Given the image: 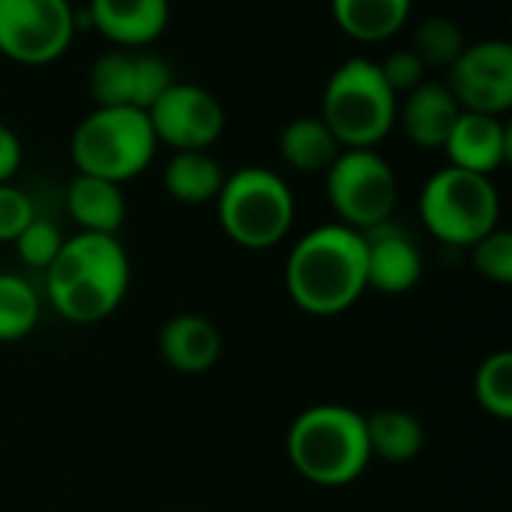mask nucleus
<instances>
[{
  "mask_svg": "<svg viewBox=\"0 0 512 512\" xmlns=\"http://www.w3.org/2000/svg\"><path fill=\"white\" fill-rule=\"evenodd\" d=\"M363 234L336 222L306 231L285 261V291L306 315L348 312L366 294Z\"/></svg>",
  "mask_w": 512,
  "mask_h": 512,
  "instance_id": "obj_2",
  "label": "nucleus"
},
{
  "mask_svg": "<svg viewBox=\"0 0 512 512\" xmlns=\"http://www.w3.org/2000/svg\"><path fill=\"white\" fill-rule=\"evenodd\" d=\"M447 87L462 111L501 117L512 108V45L504 39H483L465 45L450 66Z\"/></svg>",
  "mask_w": 512,
  "mask_h": 512,
  "instance_id": "obj_11",
  "label": "nucleus"
},
{
  "mask_svg": "<svg viewBox=\"0 0 512 512\" xmlns=\"http://www.w3.org/2000/svg\"><path fill=\"white\" fill-rule=\"evenodd\" d=\"M216 213L231 243L261 252L288 237L297 204L291 186L276 171L249 165L225 177Z\"/></svg>",
  "mask_w": 512,
  "mask_h": 512,
  "instance_id": "obj_6",
  "label": "nucleus"
},
{
  "mask_svg": "<svg viewBox=\"0 0 512 512\" xmlns=\"http://www.w3.org/2000/svg\"><path fill=\"white\" fill-rule=\"evenodd\" d=\"M159 351L168 369L177 375H204L222 357V333L210 318L183 312L165 321L159 333Z\"/></svg>",
  "mask_w": 512,
  "mask_h": 512,
  "instance_id": "obj_14",
  "label": "nucleus"
},
{
  "mask_svg": "<svg viewBox=\"0 0 512 512\" xmlns=\"http://www.w3.org/2000/svg\"><path fill=\"white\" fill-rule=\"evenodd\" d=\"M165 192L180 204H207L216 201L225 171L207 150H177L162 174Z\"/></svg>",
  "mask_w": 512,
  "mask_h": 512,
  "instance_id": "obj_20",
  "label": "nucleus"
},
{
  "mask_svg": "<svg viewBox=\"0 0 512 512\" xmlns=\"http://www.w3.org/2000/svg\"><path fill=\"white\" fill-rule=\"evenodd\" d=\"M459 114H462V105L456 102L447 84L423 81L405 96V105L396 114V120H402V129L414 147L444 150Z\"/></svg>",
  "mask_w": 512,
  "mask_h": 512,
  "instance_id": "obj_15",
  "label": "nucleus"
},
{
  "mask_svg": "<svg viewBox=\"0 0 512 512\" xmlns=\"http://www.w3.org/2000/svg\"><path fill=\"white\" fill-rule=\"evenodd\" d=\"M285 453L303 480L321 489H345L372 465L366 417L345 405H312L294 417Z\"/></svg>",
  "mask_w": 512,
  "mask_h": 512,
  "instance_id": "obj_3",
  "label": "nucleus"
},
{
  "mask_svg": "<svg viewBox=\"0 0 512 512\" xmlns=\"http://www.w3.org/2000/svg\"><path fill=\"white\" fill-rule=\"evenodd\" d=\"M474 396H477V405L507 423L512 420V354L510 351H495L489 354L477 375H474Z\"/></svg>",
  "mask_w": 512,
  "mask_h": 512,
  "instance_id": "obj_23",
  "label": "nucleus"
},
{
  "mask_svg": "<svg viewBox=\"0 0 512 512\" xmlns=\"http://www.w3.org/2000/svg\"><path fill=\"white\" fill-rule=\"evenodd\" d=\"M129 255L114 234L78 231L66 237L45 270V294L69 324H99L111 318L129 291Z\"/></svg>",
  "mask_w": 512,
  "mask_h": 512,
  "instance_id": "obj_1",
  "label": "nucleus"
},
{
  "mask_svg": "<svg viewBox=\"0 0 512 512\" xmlns=\"http://www.w3.org/2000/svg\"><path fill=\"white\" fill-rule=\"evenodd\" d=\"M156 135L147 111L132 105L90 111L69 138V156L78 174L111 183L135 180L156 156Z\"/></svg>",
  "mask_w": 512,
  "mask_h": 512,
  "instance_id": "obj_5",
  "label": "nucleus"
},
{
  "mask_svg": "<svg viewBox=\"0 0 512 512\" xmlns=\"http://www.w3.org/2000/svg\"><path fill=\"white\" fill-rule=\"evenodd\" d=\"M366 438L372 459H384L390 465H408L423 453L426 432L423 423L402 408H381L366 417Z\"/></svg>",
  "mask_w": 512,
  "mask_h": 512,
  "instance_id": "obj_19",
  "label": "nucleus"
},
{
  "mask_svg": "<svg viewBox=\"0 0 512 512\" xmlns=\"http://www.w3.org/2000/svg\"><path fill=\"white\" fill-rule=\"evenodd\" d=\"M21 168V141L18 135L0 123V183H9Z\"/></svg>",
  "mask_w": 512,
  "mask_h": 512,
  "instance_id": "obj_31",
  "label": "nucleus"
},
{
  "mask_svg": "<svg viewBox=\"0 0 512 512\" xmlns=\"http://www.w3.org/2000/svg\"><path fill=\"white\" fill-rule=\"evenodd\" d=\"M414 51L423 60V66H453L456 57L465 51V36L456 27V21L444 15L426 18L414 33Z\"/></svg>",
  "mask_w": 512,
  "mask_h": 512,
  "instance_id": "obj_25",
  "label": "nucleus"
},
{
  "mask_svg": "<svg viewBox=\"0 0 512 512\" xmlns=\"http://www.w3.org/2000/svg\"><path fill=\"white\" fill-rule=\"evenodd\" d=\"M135 66V93H132V108L147 111L171 84V66L159 54H132Z\"/></svg>",
  "mask_w": 512,
  "mask_h": 512,
  "instance_id": "obj_28",
  "label": "nucleus"
},
{
  "mask_svg": "<svg viewBox=\"0 0 512 512\" xmlns=\"http://www.w3.org/2000/svg\"><path fill=\"white\" fill-rule=\"evenodd\" d=\"M90 93H93L99 108L132 105V93H135L132 54L108 51V54L96 57V63L90 69Z\"/></svg>",
  "mask_w": 512,
  "mask_h": 512,
  "instance_id": "obj_24",
  "label": "nucleus"
},
{
  "mask_svg": "<svg viewBox=\"0 0 512 512\" xmlns=\"http://www.w3.org/2000/svg\"><path fill=\"white\" fill-rule=\"evenodd\" d=\"M39 324V294L24 276L0 273V342H21Z\"/></svg>",
  "mask_w": 512,
  "mask_h": 512,
  "instance_id": "obj_22",
  "label": "nucleus"
},
{
  "mask_svg": "<svg viewBox=\"0 0 512 512\" xmlns=\"http://www.w3.org/2000/svg\"><path fill=\"white\" fill-rule=\"evenodd\" d=\"M63 234H60V228L54 225V222H48V219H30V225L15 237V252H18V258H21V264L24 267H30V270H48V264L57 258V252H60V246H63Z\"/></svg>",
  "mask_w": 512,
  "mask_h": 512,
  "instance_id": "obj_27",
  "label": "nucleus"
},
{
  "mask_svg": "<svg viewBox=\"0 0 512 512\" xmlns=\"http://www.w3.org/2000/svg\"><path fill=\"white\" fill-rule=\"evenodd\" d=\"M33 201L12 183H0V243H15V237L33 219Z\"/></svg>",
  "mask_w": 512,
  "mask_h": 512,
  "instance_id": "obj_29",
  "label": "nucleus"
},
{
  "mask_svg": "<svg viewBox=\"0 0 512 512\" xmlns=\"http://www.w3.org/2000/svg\"><path fill=\"white\" fill-rule=\"evenodd\" d=\"M327 174V198L342 225L369 231L393 219L399 180L378 150H342Z\"/></svg>",
  "mask_w": 512,
  "mask_h": 512,
  "instance_id": "obj_8",
  "label": "nucleus"
},
{
  "mask_svg": "<svg viewBox=\"0 0 512 512\" xmlns=\"http://www.w3.org/2000/svg\"><path fill=\"white\" fill-rule=\"evenodd\" d=\"M399 96L384 81L381 66L366 57L345 60L321 96V120L342 150H375L396 126Z\"/></svg>",
  "mask_w": 512,
  "mask_h": 512,
  "instance_id": "obj_4",
  "label": "nucleus"
},
{
  "mask_svg": "<svg viewBox=\"0 0 512 512\" xmlns=\"http://www.w3.org/2000/svg\"><path fill=\"white\" fill-rule=\"evenodd\" d=\"M156 141L174 150H210L225 132L222 102L198 84H171L150 108Z\"/></svg>",
  "mask_w": 512,
  "mask_h": 512,
  "instance_id": "obj_10",
  "label": "nucleus"
},
{
  "mask_svg": "<svg viewBox=\"0 0 512 512\" xmlns=\"http://www.w3.org/2000/svg\"><path fill=\"white\" fill-rule=\"evenodd\" d=\"M414 0H330L333 21L357 42H384L399 33Z\"/></svg>",
  "mask_w": 512,
  "mask_h": 512,
  "instance_id": "obj_18",
  "label": "nucleus"
},
{
  "mask_svg": "<svg viewBox=\"0 0 512 512\" xmlns=\"http://www.w3.org/2000/svg\"><path fill=\"white\" fill-rule=\"evenodd\" d=\"M69 0H0V54L21 66H45L75 36Z\"/></svg>",
  "mask_w": 512,
  "mask_h": 512,
  "instance_id": "obj_9",
  "label": "nucleus"
},
{
  "mask_svg": "<svg viewBox=\"0 0 512 512\" xmlns=\"http://www.w3.org/2000/svg\"><path fill=\"white\" fill-rule=\"evenodd\" d=\"M381 66V75L384 81L393 87V93H411L417 84H423V75H426V66L423 60L417 57L414 48H402V51H393Z\"/></svg>",
  "mask_w": 512,
  "mask_h": 512,
  "instance_id": "obj_30",
  "label": "nucleus"
},
{
  "mask_svg": "<svg viewBox=\"0 0 512 512\" xmlns=\"http://www.w3.org/2000/svg\"><path fill=\"white\" fill-rule=\"evenodd\" d=\"M279 150L294 171L324 174L342 153V144L336 141V135L327 129L321 117H297L285 126L279 138Z\"/></svg>",
  "mask_w": 512,
  "mask_h": 512,
  "instance_id": "obj_21",
  "label": "nucleus"
},
{
  "mask_svg": "<svg viewBox=\"0 0 512 512\" xmlns=\"http://www.w3.org/2000/svg\"><path fill=\"white\" fill-rule=\"evenodd\" d=\"M366 243V285L378 294H408L423 276V255L414 237L393 219L363 231Z\"/></svg>",
  "mask_w": 512,
  "mask_h": 512,
  "instance_id": "obj_12",
  "label": "nucleus"
},
{
  "mask_svg": "<svg viewBox=\"0 0 512 512\" xmlns=\"http://www.w3.org/2000/svg\"><path fill=\"white\" fill-rule=\"evenodd\" d=\"M471 264L474 270L495 282V285H512V234L501 225L489 231L483 240L471 246Z\"/></svg>",
  "mask_w": 512,
  "mask_h": 512,
  "instance_id": "obj_26",
  "label": "nucleus"
},
{
  "mask_svg": "<svg viewBox=\"0 0 512 512\" xmlns=\"http://www.w3.org/2000/svg\"><path fill=\"white\" fill-rule=\"evenodd\" d=\"M444 150H447L450 165L492 177L510 159L512 132L501 117L462 111Z\"/></svg>",
  "mask_w": 512,
  "mask_h": 512,
  "instance_id": "obj_13",
  "label": "nucleus"
},
{
  "mask_svg": "<svg viewBox=\"0 0 512 512\" xmlns=\"http://www.w3.org/2000/svg\"><path fill=\"white\" fill-rule=\"evenodd\" d=\"M66 210L81 231L117 237L126 219V198H123L120 183L78 174L66 189Z\"/></svg>",
  "mask_w": 512,
  "mask_h": 512,
  "instance_id": "obj_17",
  "label": "nucleus"
},
{
  "mask_svg": "<svg viewBox=\"0 0 512 512\" xmlns=\"http://www.w3.org/2000/svg\"><path fill=\"white\" fill-rule=\"evenodd\" d=\"M90 24L114 45H147L171 18L168 0H90Z\"/></svg>",
  "mask_w": 512,
  "mask_h": 512,
  "instance_id": "obj_16",
  "label": "nucleus"
},
{
  "mask_svg": "<svg viewBox=\"0 0 512 512\" xmlns=\"http://www.w3.org/2000/svg\"><path fill=\"white\" fill-rule=\"evenodd\" d=\"M420 219L435 240L471 249L501 222L498 186L492 177L447 165L426 180L420 192Z\"/></svg>",
  "mask_w": 512,
  "mask_h": 512,
  "instance_id": "obj_7",
  "label": "nucleus"
}]
</instances>
